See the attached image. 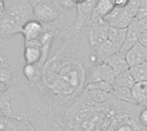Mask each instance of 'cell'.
I'll return each mask as SVG.
<instances>
[{"label":"cell","instance_id":"obj_30","mask_svg":"<svg viewBox=\"0 0 147 131\" xmlns=\"http://www.w3.org/2000/svg\"><path fill=\"white\" fill-rule=\"evenodd\" d=\"M137 24L141 33L147 32V15L145 17L137 19Z\"/></svg>","mask_w":147,"mask_h":131},{"label":"cell","instance_id":"obj_11","mask_svg":"<svg viewBox=\"0 0 147 131\" xmlns=\"http://www.w3.org/2000/svg\"><path fill=\"white\" fill-rule=\"evenodd\" d=\"M44 27L41 22L35 19L28 21L22 27L21 34L24 39V42H31L39 40L43 33Z\"/></svg>","mask_w":147,"mask_h":131},{"label":"cell","instance_id":"obj_4","mask_svg":"<svg viewBox=\"0 0 147 131\" xmlns=\"http://www.w3.org/2000/svg\"><path fill=\"white\" fill-rule=\"evenodd\" d=\"M32 19H34L33 6L28 0H15L9 3L0 18V42L21 33L22 26Z\"/></svg>","mask_w":147,"mask_h":131},{"label":"cell","instance_id":"obj_29","mask_svg":"<svg viewBox=\"0 0 147 131\" xmlns=\"http://www.w3.org/2000/svg\"><path fill=\"white\" fill-rule=\"evenodd\" d=\"M139 122L140 124L147 129V109L146 108H141L140 113H139Z\"/></svg>","mask_w":147,"mask_h":131},{"label":"cell","instance_id":"obj_24","mask_svg":"<svg viewBox=\"0 0 147 131\" xmlns=\"http://www.w3.org/2000/svg\"><path fill=\"white\" fill-rule=\"evenodd\" d=\"M118 100L126 102V103H134L133 94L131 88H113V91L111 93Z\"/></svg>","mask_w":147,"mask_h":131},{"label":"cell","instance_id":"obj_39","mask_svg":"<svg viewBox=\"0 0 147 131\" xmlns=\"http://www.w3.org/2000/svg\"><path fill=\"white\" fill-rule=\"evenodd\" d=\"M3 117H4V115H3V112L2 108H1V106H0V118H3Z\"/></svg>","mask_w":147,"mask_h":131},{"label":"cell","instance_id":"obj_7","mask_svg":"<svg viewBox=\"0 0 147 131\" xmlns=\"http://www.w3.org/2000/svg\"><path fill=\"white\" fill-rule=\"evenodd\" d=\"M109 31V26L104 18L90 21L88 27V39L93 50L107 39Z\"/></svg>","mask_w":147,"mask_h":131},{"label":"cell","instance_id":"obj_35","mask_svg":"<svg viewBox=\"0 0 147 131\" xmlns=\"http://www.w3.org/2000/svg\"><path fill=\"white\" fill-rule=\"evenodd\" d=\"M28 1L31 3L32 6H34V5H35V4H37V3H39L45 2V1H47V0H28Z\"/></svg>","mask_w":147,"mask_h":131},{"label":"cell","instance_id":"obj_18","mask_svg":"<svg viewBox=\"0 0 147 131\" xmlns=\"http://www.w3.org/2000/svg\"><path fill=\"white\" fill-rule=\"evenodd\" d=\"M15 81V70L10 65L0 68V94L6 92Z\"/></svg>","mask_w":147,"mask_h":131},{"label":"cell","instance_id":"obj_33","mask_svg":"<svg viewBox=\"0 0 147 131\" xmlns=\"http://www.w3.org/2000/svg\"><path fill=\"white\" fill-rule=\"evenodd\" d=\"M7 9V3L5 0H0V18L3 15Z\"/></svg>","mask_w":147,"mask_h":131},{"label":"cell","instance_id":"obj_14","mask_svg":"<svg viewBox=\"0 0 147 131\" xmlns=\"http://www.w3.org/2000/svg\"><path fill=\"white\" fill-rule=\"evenodd\" d=\"M41 59V51L39 40L24 42L23 60L27 64H40Z\"/></svg>","mask_w":147,"mask_h":131},{"label":"cell","instance_id":"obj_2","mask_svg":"<svg viewBox=\"0 0 147 131\" xmlns=\"http://www.w3.org/2000/svg\"><path fill=\"white\" fill-rule=\"evenodd\" d=\"M22 62V58L20 59L17 66L14 68L15 81L13 84L6 92L0 94V106L5 118L28 121L30 108L26 89V80L21 71Z\"/></svg>","mask_w":147,"mask_h":131},{"label":"cell","instance_id":"obj_3","mask_svg":"<svg viewBox=\"0 0 147 131\" xmlns=\"http://www.w3.org/2000/svg\"><path fill=\"white\" fill-rule=\"evenodd\" d=\"M142 106L118 100L112 94L109 96V111L101 131H147L139 122Z\"/></svg>","mask_w":147,"mask_h":131},{"label":"cell","instance_id":"obj_1","mask_svg":"<svg viewBox=\"0 0 147 131\" xmlns=\"http://www.w3.org/2000/svg\"><path fill=\"white\" fill-rule=\"evenodd\" d=\"M88 27L73 23L59 28L37 83L65 113L83 94L88 69L98 63L88 39Z\"/></svg>","mask_w":147,"mask_h":131},{"label":"cell","instance_id":"obj_13","mask_svg":"<svg viewBox=\"0 0 147 131\" xmlns=\"http://www.w3.org/2000/svg\"><path fill=\"white\" fill-rule=\"evenodd\" d=\"M140 33H141L137 24V18L134 17L132 18L130 23L127 27L126 37H125L123 45L121 48V52L126 53L133 45H134L137 42H139Z\"/></svg>","mask_w":147,"mask_h":131},{"label":"cell","instance_id":"obj_34","mask_svg":"<svg viewBox=\"0 0 147 131\" xmlns=\"http://www.w3.org/2000/svg\"><path fill=\"white\" fill-rule=\"evenodd\" d=\"M139 42H140L142 45H144L146 47H147V32L140 33V40H139Z\"/></svg>","mask_w":147,"mask_h":131},{"label":"cell","instance_id":"obj_16","mask_svg":"<svg viewBox=\"0 0 147 131\" xmlns=\"http://www.w3.org/2000/svg\"><path fill=\"white\" fill-rule=\"evenodd\" d=\"M103 62L110 66V68L115 72V76L123 71L129 70V66L127 64L125 53H122L121 51L111 55L110 57L106 58Z\"/></svg>","mask_w":147,"mask_h":131},{"label":"cell","instance_id":"obj_9","mask_svg":"<svg viewBox=\"0 0 147 131\" xmlns=\"http://www.w3.org/2000/svg\"><path fill=\"white\" fill-rule=\"evenodd\" d=\"M132 17L126 8L115 7L105 17L104 20L107 21L109 27L116 28H127L130 23Z\"/></svg>","mask_w":147,"mask_h":131},{"label":"cell","instance_id":"obj_21","mask_svg":"<svg viewBox=\"0 0 147 131\" xmlns=\"http://www.w3.org/2000/svg\"><path fill=\"white\" fill-rule=\"evenodd\" d=\"M134 83H135V81L133 78L129 70H127L115 76L112 86H113V88H131Z\"/></svg>","mask_w":147,"mask_h":131},{"label":"cell","instance_id":"obj_5","mask_svg":"<svg viewBox=\"0 0 147 131\" xmlns=\"http://www.w3.org/2000/svg\"><path fill=\"white\" fill-rule=\"evenodd\" d=\"M127 28H116L109 27L107 39L94 49L98 62H103L111 55L121 51L126 37Z\"/></svg>","mask_w":147,"mask_h":131},{"label":"cell","instance_id":"obj_8","mask_svg":"<svg viewBox=\"0 0 147 131\" xmlns=\"http://www.w3.org/2000/svg\"><path fill=\"white\" fill-rule=\"evenodd\" d=\"M34 18L41 23H50L58 21L60 12L50 2L45 1L33 6Z\"/></svg>","mask_w":147,"mask_h":131},{"label":"cell","instance_id":"obj_25","mask_svg":"<svg viewBox=\"0 0 147 131\" xmlns=\"http://www.w3.org/2000/svg\"><path fill=\"white\" fill-rule=\"evenodd\" d=\"M84 89H97L107 93H112L113 86L112 84L108 83L106 82H92L87 84Z\"/></svg>","mask_w":147,"mask_h":131},{"label":"cell","instance_id":"obj_37","mask_svg":"<svg viewBox=\"0 0 147 131\" xmlns=\"http://www.w3.org/2000/svg\"><path fill=\"white\" fill-rule=\"evenodd\" d=\"M86 0H73V2L77 4V5H78V4H81V3H83L84 2H85Z\"/></svg>","mask_w":147,"mask_h":131},{"label":"cell","instance_id":"obj_32","mask_svg":"<svg viewBox=\"0 0 147 131\" xmlns=\"http://www.w3.org/2000/svg\"><path fill=\"white\" fill-rule=\"evenodd\" d=\"M115 7H121L126 8L129 3V0H111Z\"/></svg>","mask_w":147,"mask_h":131},{"label":"cell","instance_id":"obj_27","mask_svg":"<svg viewBox=\"0 0 147 131\" xmlns=\"http://www.w3.org/2000/svg\"><path fill=\"white\" fill-rule=\"evenodd\" d=\"M140 0H129V3L127 5L126 9L132 17L136 16V15L138 13L139 6H140Z\"/></svg>","mask_w":147,"mask_h":131},{"label":"cell","instance_id":"obj_36","mask_svg":"<svg viewBox=\"0 0 147 131\" xmlns=\"http://www.w3.org/2000/svg\"><path fill=\"white\" fill-rule=\"evenodd\" d=\"M48 2H50L51 3H53L58 9H59V0H47ZM60 12V11H59Z\"/></svg>","mask_w":147,"mask_h":131},{"label":"cell","instance_id":"obj_28","mask_svg":"<svg viewBox=\"0 0 147 131\" xmlns=\"http://www.w3.org/2000/svg\"><path fill=\"white\" fill-rule=\"evenodd\" d=\"M147 15V0H140V6L138 9V13L136 15V18L140 19Z\"/></svg>","mask_w":147,"mask_h":131},{"label":"cell","instance_id":"obj_26","mask_svg":"<svg viewBox=\"0 0 147 131\" xmlns=\"http://www.w3.org/2000/svg\"><path fill=\"white\" fill-rule=\"evenodd\" d=\"M78 5L73 0H59V8L61 14L68 12H76Z\"/></svg>","mask_w":147,"mask_h":131},{"label":"cell","instance_id":"obj_15","mask_svg":"<svg viewBox=\"0 0 147 131\" xmlns=\"http://www.w3.org/2000/svg\"><path fill=\"white\" fill-rule=\"evenodd\" d=\"M0 131H34L28 121H19L8 118H0Z\"/></svg>","mask_w":147,"mask_h":131},{"label":"cell","instance_id":"obj_20","mask_svg":"<svg viewBox=\"0 0 147 131\" xmlns=\"http://www.w3.org/2000/svg\"><path fill=\"white\" fill-rule=\"evenodd\" d=\"M134 103L140 105L147 100V82H136L131 88Z\"/></svg>","mask_w":147,"mask_h":131},{"label":"cell","instance_id":"obj_22","mask_svg":"<svg viewBox=\"0 0 147 131\" xmlns=\"http://www.w3.org/2000/svg\"><path fill=\"white\" fill-rule=\"evenodd\" d=\"M83 94L90 100L97 104H102L108 100L111 93H107V92L97 90V89H84Z\"/></svg>","mask_w":147,"mask_h":131},{"label":"cell","instance_id":"obj_17","mask_svg":"<svg viewBox=\"0 0 147 131\" xmlns=\"http://www.w3.org/2000/svg\"><path fill=\"white\" fill-rule=\"evenodd\" d=\"M40 67L39 64H27L24 63L23 57L21 66V71L24 78L30 83H37L40 81Z\"/></svg>","mask_w":147,"mask_h":131},{"label":"cell","instance_id":"obj_12","mask_svg":"<svg viewBox=\"0 0 147 131\" xmlns=\"http://www.w3.org/2000/svg\"><path fill=\"white\" fill-rule=\"evenodd\" d=\"M125 57L129 68L147 61V47L140 42H137L126 53Z\"/></svg>","mask_w":147,"mask_h":131},{"label":"cell","instance_id":"obj_10","mask_svg":"<svg viewBox=\"0 0 147 131\" xmlns=\"http://www.w3.org/2000/svg\"><path fill=\"white\" fill-rule=\"evenodd\" d=\"M97 0H86L77 7V16L72 22L78 27H88L91 21V15Z\"/></svg>","mask_w":147,"mask_h":131},{"label":"cell","instance_id":"obj_23","mask_svg":"<svg viewBox=\"0 0 147 131\" xmlns=\"http://www.w3.org/2000/svg\"><path fill=\"white\" fill-rule=\"evenodd\" d=\"M129 71L136 82H147V61L129 68Z\"/></svg>","mask_w":147,"mask_h":131},{"label":"cell","instance_id":"obj_19","mask_svg":"<svg viewBox=\"0 0 147 131\" xmlns=\"http://www.w3.org/2000/svg\"><path fill=\"white\" fill-rule=\"evenodd\" d=\"M115 8L111 0H97L91 15V21L104 18Z\"/></svg>","mask_w":147,"mask_h":131},{"label":"cell","instance_id":"obj_38","mask_svg":"<svg viewBox=\"0 0 147 131\" xmlns=\"http://www.w3.org/2000/svg\"><path fill=\"white\" fill-rule=\"evenodd\" d=\"M140 106H142L143 108H146L147 109V100H145L144 102H142Z\"/></svg>","mask_w":147,"mask_h":131},{"label":"cell","instance_id":"obj_31","mask_svg":"<svg viewBox=\"0 0 147 131\" xmlns=\"http://www.w3.org/2000/svg\"><path fill=\"white\" fill-rule=\"evenodd\" d=\"M9 65V63H8V60H7V57L3 51V50L2 49V47L0 46V68L2 67H5V66H8Z\"/></svg>","mask_w":147,"mask_h":131},{"label":"cell","instance_id":"obj_6","mask_svg":"<svg viewBox=\"0 0 147 131\" xmlns=\"http://www.w3.org/2000/svg\"><path fill=\"white\" fill-rule=\"evenodd\" d=\"M115 74L113 70L104 62H98L92 64L87 70L86 85L92 82H106L113 84Z\"/></svg>","mask_w":147,"mask_h":131}]
</instances>
